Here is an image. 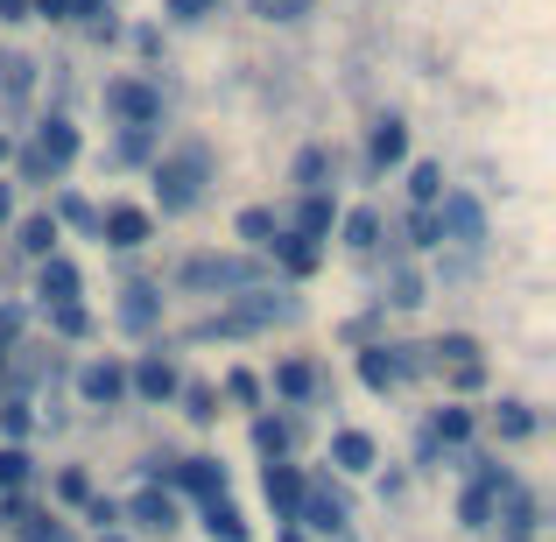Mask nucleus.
Instances as JSON below:
<instances>
[{
  "mask_svg": "<svg viewBox=\"0 0 556 542\" xmlns=\"http://www.w3.org/2000/svg\"><path fill=\"white\" fill-rule=\"evenodd\" d=\"M22 254H36V261L56 254V218L50 212H42V218H22Z\"/></svg>",
  "mask_w": 556,
  "mask_h": 542,
  "instance_id": "b1692460",
  "label": "nucleus"
},
{
  "mask_svg": "<svg viewBox=\"0 0 556 542\" xmlns=\"http://www.w3.org/2000/svg\"><path fill=\"white\" fill-rule=\"evenodd\" d=\"M149 149H155V127H127V135H121V149H113V163H141Z\"/></svg>",
  "mask_w": 556,
  "mask_h": 542,
  "instance_id": "72a5a7b5",
  "label": "nucleus"
},
{
  "mask_svg": "<svg viewBox=\"0 0 556 542\" xmlns=\"http://www.w3.org/2000/svg\"><path fill=\"white\" fill-rule=\"evenodd\" d=\"M296 521H303V529H317V535H345V501L331 487H303Z\"/></svg>",
  "mask_w": 556,
  "mask_h": 542,
  "instance_id": "1a4fd4ad",
  "label": "nucleus"
},
{
  "mask_svg": "<svg viewBox=\"0 0 556 542\" xmlns=\"http://www.w3.org/2000/svg\"><path fill=\"white\" fill-rule=\"evenodd\" d=\"M56 493L78 507V501H92V479H85V472H64V479H56Z\"/></svg>",
  "mask_w": 556,
  "mask_h": 542,
  "instance_id": "ea45409f",
  "label": "nucleus"
},
{
  "mask_svg": "<svg viewBox=\"0 0 556 542\" xmlns=\"http://www.w3.org/2000/svg\"><path fill=\"white\" fill-rule=\"evenodd\" d=\"M493 515H501L507 521V542H535V493H521V487H507L501 493V507H493Z\"/></svg>",
  "mask_w": 556,
  "mask_h": 542,
  "instance_id": "ddd939ff",
  "label": "nucleus"
},
{
  "mask_svg": "<svg viewBox=\"0 0 556 542\" xmlns=\"http://www.w3.org/2000/svg\"><path fill=\"white\" fill-rule=\"evenodd\" d=\"M507 487H515V479L501 472V458H479V479H472V493H465V501H458V521H465V529H486V521H493V507H501V493H507Z\"/></svg>",
  "mask_w": 556,
  "mask_h": 542,
  "instance_id": "20e7f679",
  "label": "nucleus"
},
{
  "mask_svg": "<svg viewBox=\"0 0 556 542\" xmlns=\"http://www.w3.org/2000/svg\"><path fill=\"white\" fill-rule=\"evenodd\" d=\"M282 542H303V535H296V529H282Z\"/></svg>",
  "mask_w": 556,
  "mask_h": 542,
  "instance_id": "5fc2aeb1",
  "label": "nucleus"
},
{
  "mask_svg": "<svg viewBox=\"0 0 556 542\" xmlns=\"http://www.w3.org/2000/svg\"><path fill=\"white\" fill-rule=\"evenodd\" d=\"M8 218H14V198H8V184H0V226H8Z\"/></svg>",
  "mask_w": 556,
  "mask_h": 542,
  "instance_id": "603ef678",
  "label": "nucleus"
},
{
  "mask_svg": "<svg viewBox=\"0 0 556 542\" xmlns=\"http://www.w3.org/2000/svg\"><path fill=\"white\" fill-rule=\"evenodd\" d=\"M50 325L64 331V339H85V331H92V317H85L78 303H56V311H50Z\"/></svg>",
  "mask_w": 556,
  "mask_h": 542,
  "instance_id": "c9c22d12",
  "label": "nucleus"
},
{
  "mask_svg": "<svg viewBox=\"0 0 556 542\" xmlns=\"http://www.w3.org/2000/svg\"><path fill=\"white\" fill-rule=\"evenodd\" d=\"M394 303H422V282H416V275H394Z\"/></svg>",
  "mask_w": 556,
  "mask_h": 542,
  "instance_id": "49530a36",
  "label": "nucleus"
},
{
  "mask_svg": "<svg viewBox=\"0 0 556 542\" xmlns=\"http://www.w3.org/2000/svg\"><path fill=\"white\" fill-rule=\"evenodd\" d=\"M204 177H212V155H204V149L163 155V163H155V198H163V212H169V218L190 212V204L204 198Z\"/></svg>",
  "mask_w": 556,
  "mask_h": 542,
  "instance_id": "f257e3e1",
  "label": "nucleus"
},
{
  "mask_svg": "<svg viewBox=\"0 0 556 542\" xmlns=\"http://www.w3.org/2000/svg\"><path fill=\"white\" fill-rule=\"evenodd\" d=\"M331 226H339V204H331L325 190H303V212H296V232H303V240H325Z\"/></svg>",
  "mask_w": 556,
  "mask_h": 542,
  "instance_id": "f3484780",
  "label": "nucleus"
},
{
  "mask_svg": "<svg viewBox=\"0 0 556 542\" xmlns=\"http://www.w3.org/2000/svg\"><path fill=\"white\" fill-rule=\"evenodd\" d=\"M254 444L268 451V458H282V451H289V423H282V416H261V423H254Z\"/></svg>",
  "mask_w": 556,
  "mask_h": 542,
  "instance_id": "7c9ffc66",
  "label": "nucleus"
},
{
  "mask_svg": "<svg viewBox=\"0 0 556 542\" xmlns=\"http://www.w3.org/2000/svg\"><path fill=\"white\" fill-rule=\"evenodd\" d=\"M218 0H169V14H184V22H198V14H212Z\"/></svg>",
  "mask_w": 556,
  "mask_h": 542,
  "instance_id": "a18cd8bd",
  "label": "nucleus"
},
{
  "mask_svg": "<svg viewBox=\"0 0 556 542\" xmlns=\"http://www.w3.org/2000/svg\"><path fill=\"white\" fill-rule=\"evenodd\" d=\"M408 198L430 212V204L444 198V169H437V163H416V169H408Z\"/></svg>",
  "mask_w": 556,
  "mask_h": 542,
  "instance_id": "bb28decb",
  "label": "nucleus"
},
{
  "mask_svg": "<svg viewBox=\"0 0 556 542\" xmlns=\"http://www.w3.org/2000/svg\"><path fill=\"white\" fill-rule=\"evenodd\" d=\"M8 155H14V141H8V135H0V163H8Z\"/></svg>",
  "mask_w": 556,
  "mask_h": 542,
  "instance_id": "864d4df0",
  "label": "nucleus"
},
{
  "mask_svg": "<svg viewBox=\"0 0 556 542\" xmlns=\"http://www.w3.org/2000/svg\"><path fill=\"white\" fill-rule=\"evenodd\" d=\"M226 402H261V380L254 374H226Z\"/></svg>",
  "mask_w": 556,
  "mask_h": 542,
  "instance_id": "58836bf2",
  "label": "nucleus"
},
{
  "mask_svg": "<svg viewBox=\"0 0 556 542\" xmlns=\"http://www.w3.org/2000/svg\"><path fill=\"white\" fill-rule=\"evenodd\" d=\"M408 240H416V247H437L444 232H437V218H430V212H416V218H408Z\"/></svg>",
  "mask_w": 556,
  "mask_h": 542,
  "instance_id": "a19ab883",
  "label": "nucleus"
},
{
  "mask_svg": "<svg viewBox=\"0 0 556 542\" xmlns=\"http://www.w3.org/2000/svg\"><path fill=\"white\" fill-rule=\"evenodd\" d=\"M190 416L212 423V416H218V394H212V388H190Z\"/></svg>",
  "mask_w": 556,
  "mask_h": 542,
  "instance_id": "37998d69",
  "label": "nucleus"
},
{
  "mask_svg": "<svg viewBox=\"0 0 556 542\" xmlns=\"http://www.w3.org/2000/svg\"><path fill=\"white\" fill-rule=\"evenodd\" d=\"M374 240H380V218L374 212H345V247H359V254H367Z\"/></svg>",
  "mask_w": 556,
  "mask_h": 542,
  "instance_id": "2f4dec72",
  "label": "nucleus"
},
{
  "mask_svg": "<svg viewBox=\"0 0 556 542\" xmlns=\"http://www.w3.org/2000/svg\"><path fill=\"white\" fill-rule=\"evenodd\" d=\"M493 430H501L507 444H521V437L535 430V416H529V408H521V402H501V408H493Z\"/></svg>",
  "mask_w": 556,
  "mask_h": 542,
  "instance_id": "c85d7f7f",
  "label": "nucleus"
},
{
  "mask_svg": "<svg viewBox=\"0 0 556 542\" xmlns=\"http://www.w3.org/2000/svg\"><path fill=\"white\" fill-rule=\"evenodd\" d=\"M155 311H163V297H155L149 282H135V289L121 297V325H127V331H149V325H155Z\"/></svg>",
  "mask_w": 556,
  "mask_h": 542,
  "instance_id": "4be33fe9",
  "label": "nucleus"
},
{
  "mask_svg": "<svg viewBox=\"0 0 556 542\" xmlns=\"http://www.w3.org/2000/svg\"><path fill=\"white\" fill-rule=\"evenodd\" d=\"M430 353H437V366H472V360H479V339H465V331H444Z\"/></svg>",
  "mask_w": 556,
  "mask_h": 542,
  "instance_id": "cd10ccee",
  "label": "nucleus"
},
{
  "mask_svg": "<svg viewBox=\"0 0 556 542\" xmlns=\"http://www.w3.org/2000/svg\"><path fill=\"white\" fill-rule=\"evenodd\" d=\"M71 155H78V127H71L64 113H50V121L36 127V149L22 155V177H56V169H71Z\"/></svg>",
  "mask_w": 556,
  "mask_h": 542,
  "instance_id": "7ed1b4c3",
  "label": "nucleus"
},
{
  "mask_svg": "<svg viewBox=\"0 0 556 542\" xmlns=\"http://www.w3.org/2000/svg\"><path fill=\"white\" fill-rule=\"evenodd\" d=\"M106 113H121L127 127H155V121H163V92L141 85V78H113L106 85Z\"/></svg>",
  "mask_w": 556,
  "mask_h": 542,
  "instance_id": "39448f33",
  "label": "nucleus"
},
{
  "mask_svg": "<svg viewBox=\"0 0 556 542\" xmlns=\"http://www.w3.org/2000/svg\"><path fill=\"white\" fill-rule=\"evenodd\" d=\"M36 297L50 303V311H56V303H78V268H71L64 254H50V261H42V275H36Z\"/></svg>",
  "mask_w": 556,
  "mask_h": 542,
  "instance_id": "4468645a",
  "label": "nucleus"
},
{
  "mask_svg": "<svg viewBox=\"0 0 556 542\" xmlns=\"http://www.w3.org/2000/svg\"><path fill=\"white\" fill-rule=\"evenodd\" d=\"M14 331H22V311H14V303H8V311H0V345H8Z\"/></svg>",
  "mask_w": 556,
  "mask_h": 542,
  "instance_id": "09e8293b",
  "label": "nucleus"
},
{
  "mask_svg": "<svg viewBox=\"0 0 556 542\" xmlns=\"http://www.w3.org/2000/svg\"><path fill=\"white\" fill-rule=\"evenodd\" d=\"M169 479H177L190 501H226V465H218V458H177Z\"/></svg>",
  "mask_w": 556,
  "mask_h": 542,
  "instance_id": "6e6552de",
  "label": "nucleus"
},
{
  "mask_svg": "<svg viewBox=\"0 0 556 542\" xmlns=\"http://www.w3.org/2000/svg\"><path fill=\"white\" fill-rule=\"evenodd\" d=\"M275 388H282L289 402H303V394L317 388V374H311V366H303V360H289V366H275Z\"/></svg>",
  "mask_w": 556,
  "mask_h": 542,
  "instance_id": "c756f323",
  "label": "nucleus"
},
{
  "mask_svg": "<svg viewBox=\"0 0 556 542\" xmlns=\"http://www.w3.org/2000/svg\"><path fill=\"white\" fill-rule=\"evenodd\" d=\"M325 169H331L325 149H303V155H296V184H303V190H325Z\"/></svg>",
  "mask_w": 556,
  "mask_h": 542,
  "instance_id": "473e14b6",
  "label": "nucleus"
},
{
  "mask_svg": "<svg viewBox=\"0 0 556 542\" xmlns=\"http://www.w3.org/2000/svg\"><path fill=\"white\" fill-rule=\"evenodd\" d=\"M64 14H85V22H99V14H106V0H64Z\"/></svg>",
  "mask_w": 556,
  "mask_h": 542,
  "instance_id": "de8ad7c7",
  "label": "nucleus"
},
{
  "mask_svg": "<svg viewBox=\"0 0 556 542\" xmlns=\"http://www.w3.org/2000/svg\"><path fill=\"white\" fill-rule=\"evenodd\" d=\"M430 218H437V232H451V240H486V212H479V198H465V190H444V198L430 204Z\"/></svg>",
  "mask_w": 556,
  "mask_h": 542,
  "instance_id": "423d86ee",
  "label": "nucleus"
},
{
  "mask_svg": "<svg viewBox=\"0 0 556 542\" xmlns=\"http://www.w3.org/2000/svg\"><path fill=\"white\" fill-rule=\"evenodd\" d=\"M261 493H268L275 521H296V501H303V472H296V465H275V458H268V479H261Z\"/></svg>",
  "mask_w": 556,
  "mask_h": 542,
  "instance_id": "f8f14e48",
  "label": "nucleus"
},
{
  "mask_svg": "<svg viewBox=\"0 0 556 542\" xmlns=\"http://www.w3.org/2000/svg\"><path fill=\"white\" fill-rule=\"evenodd\" d=\"M36 14H50V22H64V0H28Z\"/></svg>",
  "mask_w": 556,
  "mask_h": 542,
  "instance_id": "3c124183",
  "label": "nucleus"
},
{
  "mask_svg": "<svg viewBox=\"0 0 556 542\" xmlns=\"http://www.w3.org/2000/svg\"><path fill=\"white\" fill-rule=\"evenodd\" d=\"M99 542H121V535H99Z\"/></svg>",
  "mask_w": 556,
  "mask_h": 542,
  "instance_id": "6e6d98bb",
  "label": "nucleus"
},
{
  "mask_svg": "<svg viewBox=\"0 0 556 542\" xmlns=\"http://www.w3.org/2000/svg\"><path fill=\"white\" fill-rule=\"evenodd\" d=\"M331 465H339V472H374V437L367 430H339L331 437Z\"/></svg>",
  "mask_w": 556,
  "mask_h": 542,
  "instance_id": "dca6fc26",
  "label": "nucleus"
},
{
  "mask_svg": "<svg viewBox=\"0 0 556 542\" xmlns=\"http://www.w3.org/2000/svg\"><path fill=\"white\" fill-rule=\"evenodd\" d=\"M402 155H408V127H402V121L388 113V121L374 127V169H394Z\"/></svg>",
  "mask_w": 556,
  "mask_h": 542,
  "instance_id": "5701e85b",
  "label": "nucleus"
},
{
  "mask_svg": "<svg viewBox=\"0 0 556 542\" xmlns=\"http://www.w3.org/2000/svg\"><path fill=\"white\" fill-rule=\"evenodd\" d=\"M465 437H472V408H437L430 444H465Z\"/></svg>",
  "mask_w": 556,
  "mask_h": 542,
  "instance_id": "393cba45",
  "label": "nucleus"
},
{
  "mask_svg": "<svg viewBox=\"0 0 556 542\" xmlns=\"http://www.w3.org/2000/svg\"><path fill=\"white\" fill-rule=\"evenodd\" d=\"M28 85H36V64H28V56H14V50H0V92L22 99Z\"/></svg>",
  "mask_w": 556,
  "mask_h": 542,
  "instance_id": "a878e982",
  "label": "nucleus"
},
{
  "mask_svg": "<svg viewBox=\"0 0 556 542\" xmlns=\"http://www.w3.org/2000/svg\"><path fill=\"white\" fill-rule=\"evenodd\" d=\"M127 515H135L141 521V529H155V535H169V529H177V501H169V493H135V507H127Z\"/></svg>",
  "mask_w": 556,
  "mask_h": 542,
  "instance_id": "aec40b11",
  "label": "nucleus"
},
{
  "mask_svg": "<svg viewBox=\"0 0 556 542\" xmlns=\"http://www.w3.org/2000/svg\"><path fill=\"white\" fill-rule=\"evenodd\" d=\"M275 261H282L289 275H317V261H325V247L317 240H303V232H275V247H268Z\"/></svg>",
  "mask_w": 556,
  "mask_h": 542,
  "instance_id": "2eb2a0df",
  "label": "nucleus"
},
{
  "mask_svg": "<svg viewBox=\"0 0 556 542\" xmlns=\"http://www.w3.org/2000/svg\"><path fill=\"white\" fill-rule=\"evenodd\" d=\"M0 430H8V437H28V402H8V408H0Z\"/></svg>",
  "mask_w": 556,
  "mask_h": 542,
  "instance_id": "79ce46f5",
  "label": "nucleus"
},
{
  "mask_svg": "<svg viewBox=\"0 0 556 542\" xmlns=\"http://www.w3.org/2000/svg\"><path fill=\"white\" fill-rule=\"evenodd\" d=\"M232 232H240L247 247H261V254H268V247H275V232H282V218H275L268 204H247V212L232 218Z\"/></svg>",
  "mask_w": 556,
  "mask_h": 542,
  "instance_id": "6ab92c4d",
  "label": "nucleus"
},
{
  "mask_svg": "<svg viewBox=\"0 0 556 542\" xmlns=\"http://www.w3.org/2000/svg\"><path fill=\"white\" fill-rule=\"evenodd\" d=\"M184 289H261L268 282V268L261 261H240V254H190L177 268Z\"/></svg>",
  "mask_w": 556,
  "mask_h": 542,
  "instance_id": "f03ea898",
  "label": "nucleus"
},
{
  "mask_svg": "<svg viewBox=\"0 0 556 542\" xmlns=\"http://www.w3.org/2000/svg\"><path fill=\"white\" fill-rule=\"evenodd\" d=\"M127 388H135V394H149V402H169V394H177V374H169L163 360H141L135 374H127Z\"/></svg>",
  "mask_w": 556,
  "mask_h": 542,
  "instance_id": "412c9836",
  "label": "nucleus"
},
{
  "mask_svg": "<svg viewBox=\"0 0 556 542\" xmlns=\"http://www.w3.org/2000/svg\"><path fill=\"white\" fill-rule=\"evenodd\" d=\"M155 232V218L141 212V204H113V212H99V240L106 247H141Z\"/></svg>",
  "mask_w": 556,
  "mask_h": 542,
  "instance_id": "9d476101",
  "label": "nucleus"
},
{
  "mask_svg": "<svg viewBox=\"0 0 556 542\" xmlns=\"http://www.w3.org/2000/svg\"><path fill=\"white\" fill-rule=\"evenodd\" d=\"M204 535H212V542H247L254 529H247V515L232 501H204Z\"/></svg>",
  "mask_w": 556,
  "mask_h": 542,
  "instance_id": "a211bd4d",
  "label": "nucleus"
},
{
  "mask_svg": "<svg viewBox=\"0 0 556 542\" xmlns=\"http://www.w3.org/2000/svg\"><path fill=\"white\" fill-rule=\"evenodd\" d=\"M85 507H92V529H99V535H106L113 521H121V507H113V501H85Z\"/></svg>",
  "mask_w": 556,
  "mask_h": 542,
  "instance_id": "c03bdc74",
  "label": "nucleus"
},
{
  "mask_svg": "<svg viewBox=\"0 0 556 542\" xmlns=\"http://www.w3.org/2000/svg\"><path fill=\"white\" fill-rule=\"evenodd\" d=\"M22 479H28V451H22V444H8V451H0V493H14Z\"/></svg>",
  "mask_w": 556,
  "mask_h": 542,
  "instance_id": "f704fd0d",
  "label": "nucleus"
},
{
  "mask_svg": "<svg viewBox=\"0 0 556 542\" xmlns=\"http://www.w3.org/2000/svg\"><path fill=\"white\" fill-rule=\"evenodd\" d=\"M416 366H422V360L408 353V345H367V353H359V380H367L374 394H388L394 380H408Z\"/></svg>",
  "mask_w": 556,
  "mask_h": 542,
  "instance_id": "0eeeda50",
  "label": "nucleus"
},
{
  "mask_svg": "<svg viewBox=\"0 0 556 542\" xmlns=\"http://www.w3.org/2000/svg\"><path fill=\"white\" fill-rule=\"evenodd\" d=\"M0 22H28V0H0Z\"/></svg>",
  "mask_w": 556,
  "mask_h": 542,
  "instance_id": "8fccbe9b",
  "label": "nucleus"
},
{
  "mask_svg": "<svg viewBox=\"0 0 556 542\" xmlns=\"http://www.w3.org/2000/svg\"><path fill=\"white\" fill-rule=\"evenodd\" d=\"M78 394H85L92 408H113V402L127 394V366H113V360H92V366L78 374Z\"/></svg>",
  "mask_w": 556,
  "mask_h": 542,
  "instance_id": "9b49d317",
  "label": "nucleus"
},
{
  "mask_svg": "<svg viewBox=\"0 0 556 542\" xmlns=\"http://www.w3.org/2000/svg\"><path fill=\"white\" fill-rule=\"evenodd\" d=\"M254 14H268V22H296V14H311V0H254Z\"/></svg>",
  "mask_w": 556,
  "mask_h": 542,
  "instance_id": "e433bc0d",
  "label": "nucleus"
},
{
  "mask_svg": "<svg viewBox=\"0 0 556 542\" xmlns=\"http://www.w3.org/2000/svg\"><path fill=\"white\" fill-rule=\"evenodd\" d=\"M56 212H64V218H71V226H85V232H99V212H92V204H85V198H64V204H56Z\"/></svg>",
  "mask_w": 556,
  "mask_h": 542,
  "instance_id": "4c0bfd02",
  "label": "nucleus"
}]
</instances>
